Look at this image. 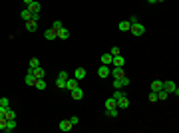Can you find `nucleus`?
<instances>
[{
    "instance_id": "obj_32",
    "label": "nucleus",
    "mask_w": 179,
    "mask_h": 133,
    "mask_svg": "<svg viewBox=\"0 0 179 133\" xmlns=\"http://www.w3.org/2000/svg\"><path fill=\"white\" fill-rule=\"evenodd\" d=\"M56 86H58V87H66V80L58 78V80H56Z\"/></svg>"
},
{
    "instance_id": "obj_14",
    "label": "nucleus",
    "mask_w": 179,
    "mask_h": 133,
    "mask_svg": "<svg viewBox=\"0 0 179 133\" xmlns=\"http://www.w3.org/2000/svg\"><path fill=\"white\" fill-rule=\"evenodd\" d=\"M24 84H26V86H34V84H36V78H34V73L30 72V70H28L26 78H24Z\"/></svg>"
},
{
    "instance_id": "obj_38",
    "label": "nucleus",
    "mask_w": 179,
    "mask_h": 133,
    "mask_svg": "<svg viewBox=\"0 0 179 133\" xmlns=\"http://www.w3.org/2000/svg\"><path fill=\"white\" fill-rule=\"evenodd\" d=\"M58 78H62V80H68V72H60Z\"/></svg>"
},
{
    "instance_id": "obj_2",
    "label": "nucleus",
    "mask_w": 179,
    "mask_h": 133,
    "mask_svg": "<svg viewBox=\"0 0 179 133\" xmlns=\"http://www.w3.org/2000/svg\"><path fill=\"white\" fill-rule=\"evenodd\" d=\"M163 89H165L169 95H179V87L175 86V81H163Z\"/></svg>"
},
{
    "instance_id": "obj_15",
    "label": "nucleus",
    "mask_w": 179,
    "mask_h": 133,
    "mask_svg": "<svg viewBox=\"0 0 179 133\" xmlns=\"http://www.w3.org/2000/svg\"><path fill=\"white\" fill-rule=\"evenodd\" d=\"M129 107V100H127V95L126 97H121V100H118V109H127Z\"/></svg>"
},
{
    "instance_id": "obj_19",
    "label": "nucleus",
    "mask_w": 179,
    "mask_h": 133,
    "mask_svg": "<svg viewBox=\"0 0 179 133\" xmlns=\"http://www.w3.org/2000/svg\"><path fill=\"white\" fill-rule=\"evenodd\" d=\"M16 129V119H6V127H4V131H14Z\"/></svg>"
},
{
    "instance_id": "obj_40",
    "label": "nucleus",
    "mask_w": 179,
    "mask_h": 133,
    "mask_svg": "<svg viewBox=\"0 0 179 133\" xmlns=\"http://www.w3.org/2000/svg\"><path fill=\"white\" fill-rule=\"evenodd\" d=\"M30 2H34V0H24V4H26V6L30 4Z\"/></svg>"
},
{
    "instance_id": "obj_33",
    "label": "nucleus",
    "mask_w": 179,
    "mask_h": 133,
    "mask_svg": "<svg viewBox=\"0 0 179 133\" xmlns=\"http://www.w3.org/2000/svg\"><path fill=\"white\" fill-rule=\"evenodd\" d=\"M4 127H6V117H0V131H4Z\"/></svg>"
},
{
    "instance_id": "obj_31",
    "label": "nucleus",
    "mask_w": 179,
    "mask_h": 133,
    "mask_svg": "<svg viewBox=\"0 0 179 133\" xmlns=\"http://www.w3.org/2000/svg\"><path fill=\"white\" fill-rule=\"evenodd\" d=\"M118 111H119V109H107V115H110V117H118Z\"/></svg>"
},
{
    "instance_id": "obj_27",
    "label": "nucleus",
    "mask_w": 179,
    "mask_h": 133,
    "mask_svg": "<svg viewBox=\"0 0 179 133\" xmlns=\"http://www.w3.org/2000/svg\"><path fill=\"white\" fill-rule=\"evenodd\" d=\"M167 97H169V93H167L165 89H159L157 92V100H167Z\"/></svg>"
},
{
    "instance_id": "obj_20",
    "label": "nucleus",
    "mask_w": 179,
    "mask_h": 133,
    "mask_svg": "<svg viewBox=\"0 0 179 133\" xmlns=\"http://www.w3.org/2000/svg\"><path fill=\"white\" fill-rule=\"evenodd\" d=\"M118 28L121 30V32H129V28H132V24H129L127 20H121V22L118 24Z\"/></svg>"
},
{
    "instance_id": "obj_42",
    "label": "nucleus",
    "mask_w": 179,
    "mask_h": 133,
    "mask_svg": "<svg viewBox=\"0 0 179 133\" xmlns=\"http://www.w3.org/2000/svg\"><path fill=\"white\" fill-rule=\"evenodd\" d=\"M155 2H165V0H155Z\"/></svg>"
},
{
    "instance_id": "obj_8",
    "label": "nucleus",
    "mask_w": 179,
    "mask_h": 133,
    "mask_svg": "<svg viewBox=\"0 0 179 133\" xmlns=\"http://www.w3.org/2000/svg\"><path fill=\"white\" fill-rule=\"evenodd\" d=\"M121 76H126V73H123V68H113V70H110V78H112V80H118Z\"/></svg>"
},
{
    "instance_id": "obj_9",
    "label": "nucleus",
    "mask_w": 179,
    "mask_h": 133,
    "mask_svg": "<svg viewBox=\"0 0 179 133\" xmlns=\"http://www.w3.org/2000/svg\"><path fill=\"white\" fill-rule=\"evenodd\" d=\"M56 36H58L60 40H68V38H70V30H68V28H64V26H62V28H60V30H58V32H56Z\"/></svg>"
},
{
    "instance_id": "obj_36",
    "label": "nucleus",
    "mask_w": 179,
    "mask_h": 133,
    "mask_svg": "<svg viewBox=\"0 0 179 133\" xmlns=\"http://www.w3.org/2000/svg\"><path fill=\"white\" fill-rule=\"evenodd\" d=\"M110 54H112V56H118V54H121V50H119V48H115V46H113V48H112V52H110Z\"/></svg>"
},
{
    "instance_id": "obj_7",
    "label": "nucleus",
    "mask_w": 179,
    "mask_h": 133,
    "mask_svg": "<svg viewBox=\"0 0 179 133\" xmlns=\"http://www.w3.org/2000/svg\"><path fill=\"white\" fill-rule=\"evenodd\" d=\"M98 78H110V66L102 64V66L98 68Z\"/></svg>"
},
{
    "instance_id": "obj_3",
    "label": "nucleus",
    "mask_w": 179,
    "mask_h": 133,
    "mask_svg": "<svg viewBox=\"0 0 179 133\" xmlns=\"http://www.w3.org/2000/svg\"><path fill=\"white\" fill-rule=\"evenodd\" d=\"M129 32H132L133 36H143V32H145V26H143V24H139V22H135V24H132Z\"/></svg>"
},
{
    "instance_id": "obj_18",
    "label": "nucleus",
    "mask_w": 179,
    "mask_h": 133,
    "mask_svg": "<svg viewBox=\"0 0 179 133\" xmlns=\"http://www.w3.org/2000/svg\"><path fill=\"white\" fill-rule=\"evenodd\" d=\"M106 109H118V101L113 97H107L106 100Z\"/></svg>"
},
{
    "instance_id": "obj_35",
    "label": "nucleus",
    "mask_w": 179,
    "mask_h": 133,
    "mask_svg": "<svg viewBox=\"0 0 179 133\" xmlns=\"http://www.w3.org/2000/svg\"><path fill=\"white\" fill-rule=\"evenodd\" d=\"M70 121H72V125H78V123H80V117H78V115H74V117H70Z\"/></svg>"
},
{
    "instance_id": "obj_5",
    "label": "nucleus",
    "mask_w": 179,
    "mask_h": 133,
    "mask_svg": "<svg viewBox=\"0 0 179 133\" xmlns=\"http://www.w3.org/2000/svg\"><path fill=\"white\" fill-rule=\"evenodd\" d=\"M58 127H60V131H64V133H68V131H72V121H70V119H62V121H60V123H58Z\"/></svg>"
},
{
    "instance_id": "obj_28",
    "label": "nucleus",
    "mask_w": 179,
    "mask_h": 133,
    "mask_svg": "<svg viewBox=\"0 0 179 133\" xmlns=\"http://www.w3.org/2000/svg\"><path fill=\"white\" fill-rule=\"evenodd\" d=\"M40 66V60L38 58H32V60H30V70H34V68H38Z\"/></svg>"
},
{
    "instance_id": "obj_30",
    "label": "nucleus",
    "mask_w": 179,
    "mask_h": 133,
    "mask_svg": "<svg viewBox=\"0 0 179 133\" xmlns=\"http://www.w3.org/2000/svg\"><path fill=\"white\" fill-rule=\"evenodd\" d=\"M62 26H64V24H62V22H60V20H54V24H52V28H54V30H56V32H58V30H60V28H62Z\"/></svg>"
},
{
    "instance_id": "obj_21",
    "label": "nucleus",
    "mask_w": 179,
    "mask_h": 133,
    "mask_svg": "<svg viewBox=\"0 0 179 133\" xmlns=\"http://www.w3.org/2000/svg\"><path fill=\"white\" fill-rule=\"evenodd\" d=\"M36 28H38V22L36 20H28L26 22V30L28 32H36Z\"/></svg>"
},
{
    "instance_id": "obj_29",
    "label": "nucleus",
    "mask_w": 179,
    "mask_h": 133,
    "mask_svg": "<svg viewBox=\"0 0 179 133\" xmlns=\"http://www.w3.org/2000/svg\"><path fill=\"white\" fill-rule=\"evenodd\" d=\"M0 105L2 107H10V100H8V97H0Z\"/></svg>"
},
{
    "instance_id": "obj_4",
    "label": "nucleus",
    "mask_w": 179,
    "mask_h": 133,
    "mask_svg": "<svg viewBox=\"0 0 179 133\" xmlns=\"http://www.w3.org/2000/svg\"><path fill=\"white\" fill-rule=\"evenodd\" d=\"M112 64H113V68H123V64H126V58H123L121 54H118V56H112Z\"/></svg>"
},
{
    "instance_id": "obj_6",
    "label": "nucleus",
    "mask_w": 179,
    "mask_h": 133,
    "mask_svg": "<svg viewBox=\"0 0 179 133\" xmlns=\"http://www.w3.org/2000/svg\"><path fill=\"white\" fill-rule=\"evenodd\" d=\"M26 8L30 10V14H40V10H42V4H40L38 0H34V2H30Z\"/></svg>"
},
{
    "instance_id": "obj_10",
    "label": "nucleus",
    "mask_w": 179,
    "mask_h": 133,
    "mask_svg": "<svg viewBox=\"0 0 179 133\" xmlns=\"http://www.w3.org/2000/svg\"><path fill=\"white\" fill-rule=\"evenodd\" d=\"M70 95H72L76 101H80L82 97H84V92H82V87H76V89H72V92H70Z\"/></svg>"
},
{
    "instance_id": "obj_23",
    "label": "nucleus",
    "mask_w": 179,
    "mask_h": 133,
    "mask_svg": "<svg viewBox=\"0 0 179 133\" xmlns=\"http://www.w3.org/2000/svg\"><path fill=\"white\" fill-rule=\"evenodd\" d=\"M4 117H6V119H16V111H14L12 107H6V113H4Z\"/></svg>"
},
{
    "instance_id": "obj_25",
    "label": "nucleus",
    "mask_w": 179,
    "mask_h": 133,
    "mask_svg": "<svg viewBox=\"0 0 179 133\" xmlns=\"http://www.w3.org/2000/svg\"><path fill=\"white\" fill-rule=\"evenodd\" d=\"M112 97H113L115 101H118V100H121V97H126V92H123V89H115Z\"/></svg>"
},
{
    "instance_id": "obj_1",
    "label": "nucleus",
    "mask_w": 179,
    "mask_h": 133,
    "mask_svg": "<svg viewBox=\"0 0 179 133\" xmlns=\"http://www.w3.org/2000/svg\"><path fill=\"white\" fill-rule=\"evenodd\" d=\"M112 84H113L115 89H123V87L129 86V78H127V76H121V78H118V80H112Z\"/></svg>"
},
{
    "instance_id": "obj_12",
    "label": "nucleus",
    "mask_w": 179,
    "mask_h": 133,
    "mask_svg": "<svg viewBox=\"0 0 179 133\" xmlns=\"http://www.w3.org/2000/svg\"><path fill=\"white\" fill-rule=\"evenodd\" d=\"M76 87H80L78 80H76V78H74V80H70V78H68V80H66V89H70V92H72V89H76Z\"/></svg>"
},
{
    "instance_id": "obj_16",
    "label": "nucleus",
    "mask_w": 179,
    "mask_h": 133,
    "mask_svg": "<svg viewBox=\"0 0 179 133\" xmlns=\"http://www.w3.org/2000/svg\"><path fill=\"white\" fill-rule=\"evenodd\" d=\"M159 89H163V81L161 80H153L151 81V92H159Z\"/></svg>"
},
{
    "instance_id": "obj_24",
    "label": "nucleus",
    "mask_w": 179,
    "mask_h": 133,
    "mask_svg": "<svg viewBox=\"0 0 179 133\" xmlns=\"http://www.w3.org/2000/svg\"><path fill=\"white\" fill-rule=\"evenodd\" d=\"M20 16H22V20H32V14H30V10H28V8H24V10H22V12H20Z\"/></svg>"
},
{
    "instance_id": "obj_13",
    "label": "nucleus",
    "mask_w": 179,
    "mask_h": 133,
    "mask_svg": "<svg viewBox=\"0 0 179 133\" xmlns=\"http://www.w3.org/2000/svg\"><path fill=\"white\" fill-rule=\"evenodd\" d=\"M44 38H46L48 42H50V40H56V38H58V36H56V30H54V28H48L46 32H44Z\"/></svg>"
},
{
    "instance_id": "obj_17",
    "label": "nucleus",
    "mask_w": 179,
    "mask_h": 133,
    "mask_svg": "<svg viewBox=\"0 0 179 133\" xmlns=\"http://www.w3.org/2000/svg\"><path fill=\"white\" fill-rule=\"evenodd\" d=\"M86 70H84V68H78V70H76V72H74V78H76V80H84V78H86Z\"/></svg>"
},
{
    "instance_id": "obj_39",
    "label": "nucleus",
    "mask_w": 179,
    "mask_h": 133,
    "mask_svg": "<svg viewBox=\"0 0 179 133\" xmlns=\"http://www.w3.org/2000/svg\"><path fill=\"white\" fill-rule=\"evenodd\" d=\"M4 113H6V107H2V105H0V117H4Z\"/></svg>"
},
{
    "instance_id": "obj_11",
    "label": "nucleus",
    "mask_w": 179,
    "mask_h": 133,
    "mask_svg": "<svg viewBox=\"0 0 179 133\" xmlns=\"http://www.w3.org/2000/svg\"><path fill=\"white\" fill-rule=\"evenodd\" d=\"M28 70H30V68H28ZM30 72L34 73V78H36V80H40V78H44V76H46V72H44V70H42V68H34V70H30Z\"/></svg>"
},
{
    "instance_id": "obj_22",
    "label": "nucleus",
    "mask_w": 179,
    "mask_h": 133,
    "mask_svg": "<svg viewBox=\"0 0 179 133\" xmlns=\"http://www.w3.org/2000/svg\"><path fill=\"white\" fill-rule=\"evenodd\" d=\"M46 80H44V78H40V80H36V84H34V87H36V89H46Z\"/></svg>"
},
{
    "instance_id": "obj_37",
    "label": "nucleus",
    "mask_w": 179,
    "mask_h": 133,
    "mask_svg": "<svg viewBox=\"0 0 179 133\" xmlns=\"http://www.w3.org/2000/svg\"><path fill=\"white\" fill-rule=\"evenodd\" d=\"M127 22H129V24H135V22H139V20H137V16H129Z\"/></svg>"
},
{
    "instance_id": "obj_26",
    "label": "nucleus",
    "mask_w": 179,
    "mask_h": 133,
    "mask_svg": "<svg viewBox=\"0 0 179 133\" xmlns=\"http://www.w3.org/2000/svg\"><path fill=\"white\" fill-rule=\"evenodd\" d=\"M102 64L110 66V64H112V54H102Z\"/></svg>"
},
{
    "instance_id": "obj_34",
    "label": "nucleus",
    "mask_w": 179,
    "mask_h": 133,
    "mask_svg": "<svg viewBox=\"0 0 179 133\" xmlns=\"http://www.w3.org/2000/svg\"><path fill=\"white\" fill-rule=\"evenodd\" d=\"M149 101H157V92H151V93H149Z\"/></svg>"
},
{
    "instance_id": "obj_41",
    "label": "nucleus",
    "mask_w": 179,
    "mask_h": 133,
    "mask_svg": "<svg viewBox=\"0 0 179 133\" xmlns=\"http://www.w3.org/2000/svg\"><path fill=\"white\" fill-rule=\"evenodd\" d=\"M147 2H149V4H155V0H147Z\"/></svg>"
}]
</instances>
